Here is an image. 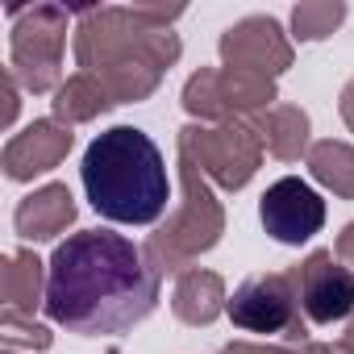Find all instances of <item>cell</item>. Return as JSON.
Listing matches in <instances>:
<instances>
[{
  "label": "cell",
  "mask_w": 354,
  "mask_h": 354,
  "mask_svg": "<svg viewBox=\"0 0 354 354\" xmlns=\"http://www.w3.org/2000/svg\"><path fill=\"white\" fill-rule=\"evenodd\" d=\"M17 104H21V100H17V75L5 67V117H0L5 125H13V121H17Z\"/></svg>",
  "instance_id": "603a6c76"
},
{
  "label": "cell",
  "mask_w": 354,
  "mask_h": 354,
  "mask_svg": "<svg viewBox=\"0 0 354 354\" xmlns=\"http://www.w3.org/2000/svg\"><path fill=\"white\" fill-rule=\"evenodd\" d=\"M279 92L275 80L234 71V67H201L184 84V109L196 121L225 125V121H254L267 109H275Z\"/></svg>",
  "instance_id": "52a82bcc"
},
{
  "label": "cell",
  "mask_w": 354,
  "mask_h": 354,
  "mask_svg": "<svg viewBox=\"0 0 354 354\" xmlns=\"http://www.w3.org/2000/svg\"><path fill=\"white\" fill-rule=\"evenodd\" d=\"M46 275V317L80 337H113L146 321L162 275L113 230H80L55 246Z\"/></svg>",
  "instance_id": "6da1fadb"
},
{
  "label": "cell",
  "mask_w": 354,
  "mask_h": 354,
  "mask_svg": "<svg viewBox=\"0 0 354 354\" xmlns=\"http://www.w3.org/2000/svg\"><path fill=\"white\" fill-rule=\"evenodd\" d=\"M225 308H230V296H225V279L217 271H209V267L180 271L175 292H171V313L184 325H213Z\"/></svg>",
  "instance_id": "5bb4252c"
},
{
  "label": "cell",
  "mask_w": 354,
  "mask_h": 354,
  "mask_svg": "<svg viewBox=\"0 0 354 354\" xmlns=\"http://www.w3.org/2000/svg\"><path fill=\"white\" fill-rule=\"evenodd\" d=\"M75 213L80 209H75V196H71L67 184H42V188H34L17 205L13 225H17V234L26 242H55L59 234H67V225L75 221Z\"/></svg>",
  "instance_id": "4fadbf2b"
},
{
  "label": "cell",
  "mask_w": 354,
  "mask_h": 354,
  "mask_svg": "<svg viewBox=\"0 0 354 354\" xmlns=\"http://www.w3.org/2000/svg\"><path fill=\"white\" fill-rule=\"evenodd\" d=\"M263 146L279 158V162H296L300 154H308V113L300 104H275L263 117H254Z\"/></svg>",
  "instance_id": "2e32d148"
},
{
  "label": "cell",
  "mask_w": 354,
  "mask_h": 354,
  "mask_svg": "<svg viewBox=\"0 0 354 354\" xmlns=\"http://www.w3.org/2000/svg\"><path fill=\"white\" fill-rule=\"evenodd\" d=\"M292 275L308 325H333L354 317V271L342 267L333 250H313L300 267H292Z\"/></svg>",
  "instance_id": "9c48e42d"
},
{
  "label": "cell",
  "mask_w": 354,
  "mask_h": 354,
  "mask_svg": "<svg viewBox=\"0 0 354 354\" xmlns=\"http://www.w3.org/2000/svg\"><path fill=\"white\" fill-rule=\"evenodd\" d=\"M288 354H354V317L346 321L337 342H304V346H288Z\"/></svg>",
  "instance_id": "44dd1931"
},
{
  "label": "cell",
  "mask_w": 354,
  "mask_h": 354,
  "mask_svg": "<svg viewBox=\"0 0 354 354\" xmlns=\"http://www.w3.org/2000/svg\"><path fill=\"white\" fill-rule=\"evenodd\" d=\"M13 38H9V71L34 96L63 88V46H67V9L63 5H30L9 9Z\"/></svg>",
  "instance_id": "8992f818"
},
{
  "label": "cell",
  "mask_w": 354,
  "mask_h": 354,
  "mask_svg": "<svg viewBox=\"0 0 354 354\" xmlns=\"http://www.w3.org/2000/svg\"><path fill=\"white\" fill-rule=\"evenodd\" d=\"M259 217H263V230L283 242V246H300L308 242L313 234H321L325 225V201L296 175H283L275 180L263 201H259Z\"/></svg>",
  "instance_id": "8fae6325"
},
{
  "label": "cell",
  "mask_w": 354,
  "mask_h": 354,
  "mask_svg": "<svg viewBox=\"0 0 354 354\" xmlns=\"http://www.w3.org/2000/svg\"><path fill=\"white\" fill-rule=\"evenodd\" d=\"M5 354H17V350H5Z\"/></svg>",
  "instance_id": "484cf974"
},
{
  "label": "cell",
  "mask_w": 354,
  "mask_h": 354,
  "mask_svg": "<svg viewBox=\"0 0 354 354\" xmlns=\"http://www.w3.org/2000/svg\"><path fill=\"white\" fill-rule=\"evenodd\" d=\"M304 158H308V171L321 188H329L342 201H354V146L350 142L321 138V142L308 146Z\"/></svg>",
  "instance_id": "ac0fdd59"
},
{
  "label": "cell",
  "mask_w": 354,
  "mask_h": 354,
  "mask_svg": "<svg viewBox=\"0 0 354 354\" xmlns=\"http://www.w3.org/2000/svg\"><path fill=\"white\" fill-rule=\"evenodd\" d=\"M75 146V133L67 125H59L55 117L46 121H30L21 133H13L5 142V154H0V167L13 184H30L34 175H46L55 171Z\"/></svg>",
  "instance_id": "7c38bea8"
},
{
  "label": "cell",
  "mask_w": 354,
  "mask_h": 354,
  "mask_svg": "<svg viewBox=\"0 0 354 354\" xmlns=\"http://www.w3.org/2000/svg\"><path fill=\"white\" fill-rule=\"evenodd\" d=\"M263 133L254 121H225V125H184L180 129V158H192L205 180L242 192L263 167Z\"/></svg>",
  "instance_id": "5b68a950"
},
{
  "label": "cell",
  "mask_w": 354,
  "mask_h": 354,
  "mask_svg": "<svg viewBox=\"0 0 354 354\" xmlns=\"http://www.w3.org/2000/svg\"><path fill=\"white\" fill-rule=\"evenodd\" d=\"M180 188H184L180 209H175V213L167 217V225H158V230L146 238V246H142L146 263H150L158 275H167V271H188V267H192L201 254H209V250L221 242V234H225V209H221V201L213 196L205 171H201L192 158H180Z\"/></svg>",
  "instance_id": "277c9868"
},
{
  "label": "cell",
  "mask_w": 354,
  "mask_h": 354,
  "mask_svg": "<svg viewBox=\"0 0 354 354\" xmlns=\"http://www.w3.org/2000/svg\"><path fill=\"white\" fill-rule=\"evenodd\" d=\"M80 180L92 209L117 225H154L171 201L167 162L133 125H113L84 150Z\"/></svg>",
  "instance_id": "3957f363"
},
{
  "label": "cell",
  "mask_w": 354,
  "mask_h": 354,
  "mask_svg": "<svg viewBox=\"0 0 354 354\" xmlns=\"http://www.w3.org/2000/svg\"><path fill=\"white\" fill-rule=\"evenodd\" d=\"M230 321L242 333H279L288 346H304L308 337V321L300 317V296H296V275L292 271H271V275H254L246 279L234 296H230Z\"/></svg>",
  "instance_id": "ba28073f"
},
{
  "label": "cell",
  "mask_w": 354,
  "mask_h": 354,
  "mask_svg": "<svg viewBox=\"0 0 354 354\" xmlns=\"http://www.w3.org/2000/svg\"><path fill=\"white\" fill-rule=\"evenodd\" d=\"M0 337H5L9 350L26 346V350H50L55 333L46 325H38L34 317H17V313H0Z\"/></svg>",
  "instance_id": "ffe728a7"
},
{
  "label": "cell",
  "mask_w": 354,
  "mask_h": 354,
  "mask_svg": "<svg viewBox=\"0 0 354 354\" xmlns=\"http://www.w3.org/2000/svg\"><path fill=\"white\" fill-rule=\"evenodd\" d=\"M75 17V63L109 92L113 104L146 100L184 55L180 34L142 21L133 9L104 5L80 9Z\"/></svg>",
  "instance_id": "7a4b0ae2"
},
{
  "label": "cell",
  "mask_w": 354,
  "mask_h": 354,
  "mask_svg": "<svg viewBox=\"0 0 354 354\" xmlns=\"http://www.w3.org/2000/svg\"><path fill=\"white\" fill-rule=\"evenodd\" d=\"M217 50H221L225 67L267 75V80H275L292 67V42L275 17H242L238 26H230L221 34Z\"/></svg>",
  "instance_id": "30bf717a"
},
{
  "label": "cell",
  "mask_w": 354,
  "mask_h": 354,
  "mask_svg": "<svg viewBox=\"0 0 354 354\" xmlns=\"http://www.w3.org/2000/svg\"><path fill=\"white\" fill-rule=\"evenodd\" d=\"M142 21H150V26H158V30H171V21L175 17H184V5H129Z\"/></svg>",
  "instance_id": "7402d4cb"
},
{
  "label": "cell",
  "mask_w": 354,
  "mask_h": 354,
  "mask_svg": "<svg viewBox=\"0 0 354 354\" xmlns=\"http://www.w3.org/2000/svg\"><path fill=\"white\" fill-rule=\"evenodd\" d=\"M46 275H50V267L34 250L5 254V267H0V300H5V313L34 317L38 304H46Z\"/></svg>",
  "instance_id": "9a60e30c"
},
{
  "label": "cell",
  "mask_w": 354,
  "mask_h": 354,
  "mask_svg": "<svg viewBox=\"0 0 354 354\" xmlns=\"http://www.w3.org/2000/svg\"><path fill=\"white\" fill-rule=\"evenodd\" d=\"M333 254H337V263H342V267H350V271H354V221H350V225L337 234V246H333Z\"/></svg>",
  "instance_id": "cb8c5ba5"
},
{
  "label": "cell",
  "mask_w": 354,
  "mask_h": 354,
  "mask_svg": "<svg viewBox=\"0 0 354 354\" xmlns=\"http://www.w3.org/2000/svg\"><path fill=\"white\" fill-rule=\"evenodd\" d=\"M113 109V100H109V92L92 80V75H84V71H75L71 80H63V88L55 92V100H50V113H55V121L59 125H88V121H96L100 113H109Z\"/></svg>",
  "instance_id": "e0dca14e"
},
{
  "label": "cell",
  "mask_w": 354,
  "mask_h": 354,
  "mask_svg": "<svg viewBox=\"0 0 354 354\" xmlns=\"http://www.w3.org/2000/svg\"><path fill=\"white\" fill-rule=\"evenodd\" d=\"M342 21H346V5H342V0H304V5L292 9V38L296 42H321Z\"/></svg>",
  "instance_id": "d6986e66"
},
{
  "label": "cell",
  "mask_w": 354,
  "mask_h": 354,
  "mask_svg": "<svg viewBox=\"0 0 354 354\" xmlns=\"http://www.w3.org/2000/svg\"><path fill=\"white\" fill-rule=\"evenodd\" d=\"M337 109H342V121H346V129L354 133V80L342 88V100H337Z\"/></svg>",
  "instance_id": "d4e9b609"
}]
</instances>
